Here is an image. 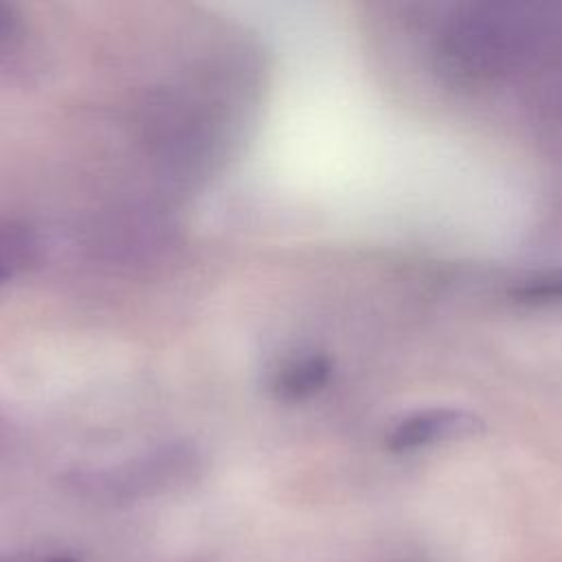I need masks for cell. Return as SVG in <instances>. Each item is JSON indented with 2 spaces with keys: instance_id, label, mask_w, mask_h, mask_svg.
<instances>
[{
  "instance_id": "obj_2",
  "label": "cell",
  "mask_w": 562,
  "mask_h": 562,
  "mask_svg": "<svg viewBox=\"0 0 562 562\" xmlns=\"http://www.w3.org/2000/svg\"><path fill=\"white\" fill-rule=\"evenodd\" d=\"M485 428L483 419L463 408H424L415 411L386 432V448L391 452H411L439 441L463 439L479 435Z\"/></svg>"
},
{
  "instance_id": "obj_1",
  "label": "cell",
  "mask_w": 562,
  "mask_h": 562,
  "mask_svg": "<svg viewBox=\"0 0 562 562\" xmlns=\"http://www.w3.org/2000/svg\"><path fill=\"white\" fill-rule=\"evenodd\" d=\"M527 22L498 4H470L435 42L437 66L457 86H481L509 70L529 46Z\"/></svg>"
},
{
  "instance_id": "obj_7",
  "label": "cell",
  "mask_w": 562,
  "mask_h": 562,
  "mask_svg": "<svg viewBox=\"0 0 562 562\" xmlns=\"http://www.w3.org/2000/svg\"><path fill=\"white\" fill-rule=\"evenodd\" d=\"M4 277H7V270H4V268H2V266H0V281H2V279H4Z\"/></svg>"
},
{
  "instance_id": "obj_5",
  "label": "cell",
  "mask_w": 562,
  "mask_h": 562,
  "mask_svg": "<svg viewBox=\"0 0 562 562\" xmlns=\"http://www.w3.org/2000/svg\"><path fill=\"white\" fill-rule=\"evenodd\" d=\"M18 15L13 13L11 7L0 4V46H4L7 42H11L18 35Z\"/></svg>"
},
{
  "instance_id": "obj_6",
  "label": "cell",
  "mask_w": 562,
  "mask_h": 562,
  "mask_svg": "<svg viewBox=\"0 0 562 562\" xmlns=\"http://www.w3.org/2000/svg\"><path fill=\"white\" fill-rule=\"evenodd\" d=\"M46 562H81V560L77 555H72V553H57V555L48 558Z\"/></svg>"
},
{
  "instance_id": "obj_3",
  "label": "cell",
  "mask_w": 562,
  "mask_h": 562,
  "mask_svg": "<svg viewBox=\"0 0 562 562\" xmlns=\"http://www.w3.org/2000/svg\"><path fill=\"white\" fill-rule=\"evenodd\" d=\"M334 364L325 353L296 356L279 367L270 380L272 393L283 402H299L318 393L331 378Z\"/></svg>"
},
{
  "instance_id": "obj_4",
  "label": "cell",
  "mask_w": 562,
  "mask_h": 562,
  "mask_svg": "<svg viewBox=\"0 0 562 562\" xmlns=\"http://www.w3.org/2000/svg\"><path fill=\"white\" fill-rule=\"evenodd\" d=\"M512 301L529 307L562 303V268L522 279L509 290Z\"/></svg>"
}]
</instances>
